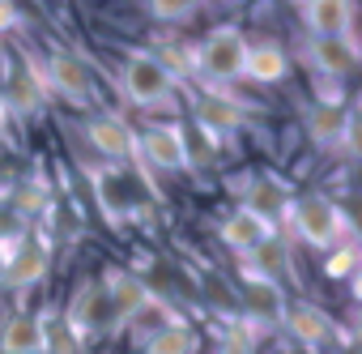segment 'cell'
<instances>
[{
  "instance_id": "cell-12",
  "label": "cell",
  "mask_w": 362,
  "mask_h": 354,
  "mask_svg": "<svg viewBox=\"0 0 362 354\" xmlns=\"http://www.w3.org/2000/svg\"><path fill=\"white\" fill-rule=\"evenodd\" d=\"M86 141L98 154V162H111V166L136 162V132L111 111H90L86 115Z\"/></svg>"
},
{
  "instance_id": "cell-1",
  "label": "cell",
  "mask_w": 362,
  "mask_h": 354,
  "mask_svg": "<svg viewBox=\"0 0 362 354\" xmlns=\"http://www.w3.org/2000/svg\"><path fill=\"white\" fill-rule=\"evenodd\" d=\"M281 222H286L307 248H315V252H328V248L354 239V235H349V218L341 214V205H337L328 193H298V197H290Z\"/></svg>"
},
{
  "instance_id": "cell-4",
  "label": "cell",
  "mask_w": 362,
  "mask_h": 354,
  "mask_svg": "<svg viewBox=\"0 0 362 354\" xmlns=\"http://www.w3.org/2000/svg\"><path fill=\"white\" fill-rule=\"evenodd\" d=\"M86 175L94 184V201H98V214L111 231H124L141 218V188L132 180L128 166H111V162H86Z\"/></svg>"
},
{
  "instance_id": "cell-13",
  "label": "cell",
  "mask_w": 362,
  "mask_h": 354,
  "mask_svg": "<svg viewBox=\"0 0 362 354\" xmlns=\"http://www.w3.org/2000/svg\"><path fill=\"white\" fill-rule=\"evenodd\" d=\"M298 18L311 39H354L358 43V5L349 0H307L298 5Z\"/></svg>"
},
{
  "instance_id": "cell-20",
  "label": "cell",
  "mask_w": 362,
  "mask_h": 354,
  "mask_svg": "<svg viewBox=\"0 0 362 354\" xmlns=\"http://www.w3.org/2000/svg\"><path fill=\"white\" fill-rule=\"evenodd\" d=\"M0 354H43V324L35 312H9L0 324Z\"/></svg>"
},
{
  "instance_id": "cell-24",
  "label": "cell",
  "mask_w": 362,
  "mask_h": 354,
  "mask_svg": "<svg viewBox=\"0 0 362 354\" xmlns=\"http://www.w3.org/2000/svg\"><path fill=\"white\" fill-rule=\"evenodd\" d=\"M26 13L18 5H9V0H0V35H9V30H22Z\"/></svg>"
},
{
  "instance_id": "cell-15",
  "label": "cell",
  "mask_w": 362,
  "mask_h": 354,
  "mask_svg": "<svg viewBox=\"0 0 362 354\" xmlns=\"http://www.w3.org/2000/svg\"><path fill=\"white\" fill-rule=\"evenodd\" d=\"M281 329H286L303 350H311V354H320V350L332 341V320H328V312L315 307V303H307V299H298V303L286 307Z\"/></svg>"
},
{
  "instance_id": "cell-27",
  "label": "cell",
  "mask_w": 362,
  "mask_h": 354,
  "mask_svg": "<svg viewBox=\"0 0 362 354\" xmlns=\"http://www.w3.org/2000/svg\"><path fill=\"white\" fill-rule=\"evenodd\" d=\"M9 141V111H5V103H0V145Z\"/></svg>"
},
{
  "instance_id": "cell-19",
  "label": "cell",
  "mask_w": 362,
  "mask_h": 354,
  "mask_svg": "<svg viewBox=\"0 0 362 354\" xmlns=\"http://www.w3.org/2000/svg\"><path fill=\"white\" fill-rule=\"evenodd\" d=\"M141 354H201V333H197V324H188L179 316L170 324L149 329L141 341Z\"/></svg>"
},
{
  "instance_id": "cell-28",
  "label": "cell",
  "mask_w": 362,
  "mask_h": 354,
  "mask_svg": "<svg viewBox=\"0 0 362 354\" xmlns=\"http://www.w3.org/2000/svg\"><path fill=\"white\" fill-rule=\"evenodd\" d=\"M9 64H13V60H9V47H5V39H0V77L9 73Z\"/></svg>"
},
{
  "instance_id": "cell-16",
  "label": "cell",
  "mask_w": 362,
  "mask_h": 354,
  "mask_svg": "<svg viewBox=\"0 0 362 354\" xmlns=\"http://www.w3.org/2000/svg\"><path fill=\"white\" fill-rule=\"evenodd\" d=\"M307 60H311L315 77L345 81L358 69V43L354 39H307Z\"/></svg>"
},
{
  "instance_id": "cell-6",
  "label": "cell",
  "mask_w": 362,
  "mask_h": 354,
  "mask_svg": "<svg viewBox=\"0 0 362 354\" xmlns=\"http://www.w3.org/2000/svg\"><path fill=\"white\" fill-rule=\"evenodd\" d=\"M136 162L149 171H188V128L175 120H149L136 132Z\"/></svg>"
},
{
  "instance_id": "cell-8",
  "label": "cell",
  "mask_w": 362,
  "mask_h": 354,
  "mask_svg": "<svg viewBox=\"0 0 362 354\" xmlns=\"http://www.w3.org/2000/svg\"><path fill=\"white\" fill-rule=\"evenodd\" d=\"M103 290H107V303H111V316H115V329H128L136 324L141 316H149V307H158L162 299L145 286V278L136 269H119V265H107L103 269Z\"/></svg>"
},
{
  "instance_id": "cell-18",
  "label": "cell",
  "mask_w": 362,
  "mask_h": 354,
  "mask_svg": "<svg viewBox=\"0 0 362 354\" xmlns=\"http://www.w3.org/2000/svg\"><path fill=\"white\" fill-rule=\"evenodd\" d=\"M239 205H243V210H252V214H260L264 222H273V227H277V222L286 218L290 193L281 188V180H273V175H252Z\"/></svg>"
},
{
  "instance_id": "cell-25",
  "label": "cell",
  "mask_w": 362,
  "mask_h": 354,
  "mask_svg": "<svg viewBox=\"0 0 362 354\" xmlns=\"http://www.w3.org/2000/svg\"><path fill=\"white\" fill-rule=\"evenodd\" d=\"M218 354H256V350L247 346V337H243V333H230V337L218 346Z\"/></svg>"
},
{
  "instance_id": "cell-2",
  "label": "cell",
  "mask_w": 362,
  "mask_h": 354,
  "mask_svg": "<svg viewBox=\"0 0 362 354\" xmlns=\"http://www.w3.org/2000/svg\"><path fill=\"white\" fill-rule=\"evenodd\" d=\"M243 56H247V35L235 22H226L214 26L192 47V73L205 81V90H230V81L243 77Z\"/></svg>"
},
{
  "instance_id": "cell-23",
  "label": "cell",
  "mask_w": 362,
  "mask_h": 354,
  "mask_svg": "<svg viewBox=\"0 0 362 354\" xmlns=\"http://www.w3.org/2000/svg\"><path fill=\"white\" fill-rule=\"evenodd\" d=\"M354 269H358V244H354V239L328 248V261H324V273H328V278H349Z\"/></svg>"
},
{
  "instance_id": "cell-7",
  "label": "cell",
  "mask_w": 362,
  "mask_h": 354,
  "mask_svg": "<svg viewBox=\"0 0 362 354\" xmlns=\"http://www.w3.org/2000/svg\"><path fill=\"white\" fill-rule=\"evenodd\" d=\"M52 273V239L39 231V227H22L18 239H13V252H9V269H5V282L9 290H35L43 286Z\"/></svg>"
},
{
  "instance_id": "cell-14",
  "label": "cell",
  "mask_w": 362,
  "mask_h": 354,
  "mask_svg": "<svg viewBox=\"0 0 362 354\" xmlns=\"http://www.w3.org/2000/svg\"><path fill=\"white\" fill-rule=\"evenodd\" d=\"M218 235H222V244L235 252V256H252L260 244H269L273 235H277V227L273 222H264L260 214H252V210H243V205H235L226 218H222V227H218Z\"/></svg>"
},
{
  "instance_id": "cell-10",
  "label": "cell",
  "mask_w": 362,
  "mask_h": 354,
  "mask_svg": "<svg viewBox=\"0 0 362 354\" xmlns=\"http://www.w3.org/2000/svg\"><path fill=\"white\" fill-rule=\"evenodd\" d=\"M286 307H290V295H286L281 282L243 273V286H239V324H247V329H281Z\"/></svg>"
},
{
  "instance_id": "cell-22",
  "label": "cell",
  "mask_w": 362,
  "mask_h": 354,
  "mask_svg": "<svg viewBox=\"0 0 362 354\" xmlns=\"http://www.w3.org/2000/svg\"><path fill=\"white\" fill-rule=\"evenodd\" d=\"M145 13H149L153 22H162V26H192L201 9L188 5V0H149Z\"/></svg>"
},
{
  "instance_id": "cell-26",
  "label": "cell",
  "mask_w": 362,
  "mask_h": 354,
  "mask_svg": "<svg viewBox=\"0 0 362 354\" xmlns=\"http://www.w3.org/2000/svg\"><path fill=\"white\" fill-rule=\"evenodd\" d=\"M13 239H18V231H0V282H5V269H9V252H13Z\"/></svg>"
},
{
  "instance_id": "cell-9",
  "label": "cell",
  "mask_w": 362,
  "mask_h": 354,
  "mask_svg": "<svg viewBox=\"0 0 362 354\" xmlns=\"http://www.w3.org/2000/svg\"><path fill=\"white\" fill-rule=\"evenodd\" d=\"M39 77L47 86V98L60 94V98H69L77 107H90L94 103V73H90L86 56H77L69 47H52V56L39 64Z\"/></svg>"
},
{
  "instance_id": "cell-11",
  "label": "cell",
  "mask_w": 362,
  "mask_h": 354,
  "mask_svg": "<svg viewBox=\"0 0 362 354\" xmlns=\"http://www.w3.org/2000/svg\"><path fill=\"white\" fill-rule=\"evenodd\" d=\"M358 115L345 111V103H307L303 107V128L320 149H341L349 154L358 145Z\"/></svg>"
},
{
  "instance_id": "cell-5",
  "label": "cell",
  "mask_w": 362,
  "mask_h": 354,
  "mask_svg": "<svg viewBox=\"0 0 362 354\" xmlns=\"http://www.w3.org/2000/svg\"><path fill=\"white\" fill-rule=\"evenodd\" d=\"M60 316H64V324H69L86 346L98 341V337H107V333H115V316H111V303H107V290H103L98 278H81V282L73 286L69 303L60 307Z\"/></svg>"
},
{
  "instance_id": "cell-29",
  "label": "cell",
  "mask_w": 362,
  "mask_h": 354,
  "mask_svg": "<svg viewBox=\"0 0 362 354\" xmlns=\"http://www.w3.org/2000/svg\"><path fill=\"white\" fill-rule=\"evenodd\" d=\"M5 197H9V184H0V201H5Z\"/></svg>"
},
{
  "instance_id": "cell-21",
  "label": "cell",
  "mask_w": 362,
  "mask_h": 354,
  "mask_svg": "<svg viewBox=\"0 0 362 354\" xmlns=\"http://www.w3.org/2000/svg\"><path fill=\"white\" fill-rule=\"evenodd\" d=\"M39 324H43V354H86V341L64 324L60 307L43 312V316H39Z\"/></svg>"
},
{
  "instance_id": "cell-17",
  "label": "cell",
  "mask_w": 362,
  "mask_h": 354,
  "mask_svg": "<svg viewBox=\"0 0 362 354\" xmlns=\"http://www.w3.org/2000/svg\"><path fill=\"white\" fill-rule=\"evenodd\" d=\"M243 77L256 86H281L290 77V52L277 39H247V56H243Z\"/></svg>"
},
{
  "instance_id": "cell-3",
  "label": "cell",
  "mask_w": 362,
  "mask_h": 354,
  "mask_svg": "<svg viewBox=\"0 0 362 354\" xmlns=\"http://www.w3.org/2000/svg\"><path fill=\"white\" fill-rule=\"evenodd\" d=\"M119 90H124V98H128L132 107L166 111V107H175L179 81L170 77V69H166L149 47H128L124 69H119Z\"/></svg>"
}]
</instances>
